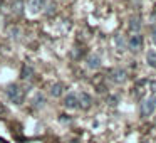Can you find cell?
<instances>
[{"mask_svg": "<svg viewBox=\"0 0 156 143\" xmlns=\"http://www.w3.org/2000/svg\"><path fill=\"white\" fill-rule=\"evenodd\" d=\"M77 105L81 109H89L92 105V98L87 93H81V94H77Z\"/></svg>", "mask_w": 156, "mask_h": 143, "instance_id": "obj_5", "label": "cell"}, {"mask_svg": "<svg viewBox=\"0 0 156 143\" xmlns=\"http://www.w3.org/2000/svg\"><path fill=\"white\" fill-rule=\"evenodd\" d=\"M44 5H45V0H29V10H30L32 14L41 12L42 9H44Z\"/></svg>", "mask_w": 156, "mask_h": 143, "instance_id": "obj_8", "label": "cell"}, {"mask_svg": "<svg viewBox=\"0 0 156 143\" xmlns=\"http://www.w3.org/2000/svg\"><path fill=\"white\" fill-rule=\"evenodd\" d=\"M156 109V96H148L141 101V106H139V115L141 118H149V116L154 113Z\"/></svg>", "mask_w": 156, "mask_h": 143, "instance_id": "obj_2", "label": "cell"}, {"mask_svg": "<svg viewBox=\"0 0 156 143\" xmlns=\"http://www.w3.org/2000/svg\"><path fill=\"white\" fill-rule=\"evenodd\" d=\"M64 106L67 109L79 108V105H77V94H76V93H69V94L64 98Z\"/></svg>", "mask_w": 156, "mask_h": 143, "instance_id": "obj_6", "label": "cell"}, {"mask_svg": "<svg viewBox=\"0 0 156 143\" xmlns=\"http://www.w3.org/2000/svg\"><path fill=\"white\" fill-rule=\"evenodd\" d=\"M32 103H34V108H42V106L45 105V98H44V94L37 93V94L34 96V99H32Z\"/></svg>", "mask_w": 156, "mask_h": 143, "instance_id": "obj_12", "label": "cell"}, {"mask_svg": "<svg viewBox=\"0 0 156 143\" xmlns=\"http://www.w3.org/2000/svg\"><path fill=\"white\" fill-rule=\"evenodd\" d=\"M153 41L156 42V24H154V27H153Z\"/></svg>", "mask_w": 156, "mask_h": 143, "instance_id": "obj_16", "label": "cell"}, {"mask_svg": "<svg viewBox=\"0 0 156 143\" xmlns=\"http://www.w3.org/2000/svg\"><path fill=\"white\" fill-rule=\"evenodd\" d=\"M139 29H141V19H139L138 15H134V17H131V20H129V32L139 34Z\"/></svg>", "mask_w": 156, "mask_h": 143, "instance_id": "obj_10", "label": "cell"}, {"mask_svg": "<svg viewBox=\"0 0 156 143\" xmlns=\"http://www.w3.org/2000/svg\"><path fill=\"white\" fill-rule=\"evenodd\" d=\"M114 42H116V47H118V51H122V49H124L126 41H124V37H122V35H116V37H114Z\"/></svg>", "mask_w": 156, "mask_h": 143, "instance_id": "obj_14", "label": "cell"}, {"mask_svg": "<svg viewBox=\"0 0 156 143\" xmlns=\"http://www.w3.org/2000/svg\"><path fill=\"white\" fill-rule=\"evenodd\" d=\"M141 143H149V141H141Z\"/></svg>", "mask_w": 156, "mask_h": 143, "instance_id": "obj_17", "label": "cell"}, {"mask_svg": "<svg viewBox=\"0 0 156 143\" xmlns=\"http://www.w3.org/2000/svg\"><path fill=\"white\" fill-rule=\"evenodd\" d=\"M99 66H101V59H99L98 54H91L87 57V68L89 69H99Z\"/></svg>", "mask_w": 156, "mask_h": 143, "instance_id": "obj_11", "label": "cell"}, {"mask_svg": "<svg viewBox=\"0 0 156 143\" xmlns=\"http://www.w3.org/2000/svg\"><path fill=\"white\" fill-rule=\"evenodd\" d=\"M25 98V91L19 84H12L7 88V99L14 105H22Z\"/></svg>", "mask_w": 156, "mask_h": 143, "instance_id": "obj_1", "label": "cell"}, {"mask_svg": "<svg viewBox=\"0 0 156 143\" xmlns=\"http://www.w3.org/2000/svg\"><path fill=\"white\" fill-rule=\"evenodd\" d=\"M146 62H148L149 68L156 69V52L154 51H149L148 54H146Z\"/></svg>", "mask_w": 156, "mask_h": 143, "instance_id": "obj_13", "label": "cell"}, {"mask_svg": "<svg viewBox=\"0 0 156 143\" xmlns=\"http://www.w3.org/2000/svg\"><path fill=\"white\" fill-rule=\"evenodd\" d=\"M62 93H64V86H62L61 82H52V84L49 86V94H51L52 98H59Z\"/></svg>", "mask_w": 156, "mask_h": 143, "instance_id": "obj_7", "label": "cell"}, {"mask_svg": "<svg viewBox=\"0 0 156 143\" xmlns=\"http://www.w3.org/2000/svg\"><path fill=\"white\" fill-rule=\"evenodd\" d=\"M20 78L24 79V81H32V78H34V69H32V66H29V64L22 66Z\"/></svg>", "mask_w": 156, "mask_h": 143, "instance_id": "obj_9", "label": "cell"}, {"mask_svg": "<svg viewBox=\"0 0 156 143\" xmlns=\"http://www.w3.org/2000/svg\"><path fill=\"white\" fill-rule=\"evenodd\" d=\"M109 79H111L114 84H122V82L128 79V74H126L124 69L114 68V69H111V71H109Z\"/></svg>", "mask_w": 156, "mask_h": 143, "instance_id": "obj_3", "label": "cell"}, {"mask_svg": "<svg viewBox=\"0 0 156 143\" xmlns=\"http://www.w3.org/2000/svg\"><path fill=\"white\" fill-rule=\"evenodd\" d=\"M22 7H24V4H22L20 0H17L15 4H12V9H14V10H15V14H19V15L22 14Z\"/></svg>", "mask_w": 156, "mask_h": 143, "instance_id": "obj_15", "label": "cell"}, {"mask_svg": "<svg viewBox=\"0 0 156 143\" xmlns=\"http://www.w3.org/2000/svg\"><path fill=\"white\" fill-rule=\"evenodd\" d=\"M128 47L131 49L133 52H138L139 49L143 47V37L139 34H134V35H131V39L128 41Z\"/></svg>", "mask_w": 156, "mask_h": 143, "instance_id": "obj_4", "label": "cell"}]
</instances>
